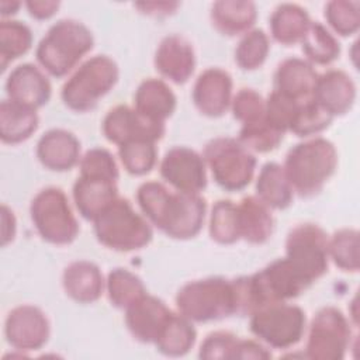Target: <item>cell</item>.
<instances>
[{"label": "cell", "mask_w": 360, "mask_h": 360, "mask_svg": "<svg viewBox=\"0 0 360 360\" xmlns=\"http://www.w3.org/2000/svg\"><path fill=\"white\" fill-rule=\"evenodd\" d=\"M333 121V117L325 111L312 98L300 101L294 118L290 125V132L297 136L308 138L326 129Z\"/></svg>", "instance_id": "d590c367"}, {"label": "cell", "mask_w": 360, "mask_h": 360, "mask_svg": "<svg viewBox=\"0 0 360 360\" xmlns=\"http://www.w3.org/2000/svg\"><path fill=\"white\" fill-rule=\"evenodd\" d=\"M284 134L273 128L266 117L242 125L239 131V142L246 146L250 152H259V153H267L274 150L280 142L283 141Z\"/></svg>", "instance_id": "f35d334b"}, {"label": "cell", "mask_w": 360, "mask_h": 360, "mask_svg": "<svg viewBox=\"0 0 360 360\" xmlns=\"http://www.w3.org/2000/svg\"><path fill=\"white\" fill-rule=\"evenodd\" d=\"M15 229L14 212L6 204H1V246H7L14 239Z\"/></svg>", "instance_id": "7dc6e473"}, {"label": "cell", "mask_w": 360, "mask_h": 360, "mask_svg": "<svg viewBox=\"0 0 360 360\" xmlns=\"http://www.w3.org/2000/svg\"><path fill=\"white\" fill-rule=\"evenodd\" d=\"M105 290L110 302L120 309H127L139 297L146 294L142 280L124 267L112 269L105 280Z\"/></svg>", "instance_id": "1f68e13d"}, {"label": "cell", "mask_w": 360, "mask_h": 360, "mask_svg": "<svg viewBox=\"0 0 360 360\" xmlns=\"http://www.w3.org/2000/svg\"><path fill=\"white\" fill-rule=\"evenodd\" d=\"M325 18L336 34L353 35L360 27V3L353 0L329 1L325 6Z\"/></svg>", "instance_id": "ab89813d"}, {"label": "cell", "mask_w": 360, "mask_h": 360, "mask_svg": "<svg viewBox=\"0 0 360 360\" xmlns=\"http://www.w3.org/2000/svg\"><path fill=\"white\" fill-rule=\"evenodd\" d=\"M160 176L177 191L200 194L207 187V165L198 152L174 146L160 162Z\"/></svg>", "instance_id": "7c38bea8"}, {"label": "cell", "mask_w": 360, "mask_h": 360, "mask_svg": "<svg viewBox=\"0 0 360 360\" xmlns=\"http://www.w3.org/2000/svg\"><path fill=\"white\" fill-rule=\"evenodd\" d=\"M117 198V180L112 179L80 174L73 184L75 205L87 221H93Z\"/></svg>", "instance_id": "44dd1931"}, {"label": "cell", "mask_w": 360, "mask_h": 360, "mask_svg": "<svg viewBox=\"0 0 360 360\" xmlns=\"http://www.w3.org/2000/svg\"><path fill=\"white\" fill-rule=\"evenodd\" d=\"M269 51L267 34L260 28H253L240 38L235 49V62L243 70H255L264 63Z\"/></svg>", "instance_id": "8d00e7d4"}, {"label": "cell", "mask_w": 360, "mask_h": 360, "mask_svg": "<svg viewBox=\"0 0 360 360\" xmlns=\"http://www.w3.org/2000/svg\"><path fill=\"white\" fill-rule=\"evenodd\" d=\"M257 197L274 210H284L291 205L294 190L284 172V167L276 162H267L260 169L256 180Z\"/></svg>", "instance_id": "83f0119b"}, {"label": "cell", "mask_w": 360, "mask_h": 360, "mask_svg": "<svg viewBox=\"0 0 360 360\" xmlns=\"http://www.w3.org/2000/svg\"><path fill=\"white\" fill-rule=\"evenodd\" d=\"M172 312L160 298L146 292L125 309V325L134 339L155 345Z\"/></svg>", "instance_id": "9a60e30c"}, {"label": "cell", "mask_w": 360, "mask_h": 360, "mask_svg": "<svg viewBox=\"0 0 360 360\" xmlns=\"http://www.w3.org/2000/svg\"><path fill=\"white\" fill-rule=\"evenodd\" d=\"M59 6L60 3L55 0H30L25 3L30 15L37 20L51 18L56 13Z\"/></svg>", "instance_id": "bcb514c9"}, {"label": "cell", "mask_w": 360, "mask_h": 360, "mask_svg": "<svg viewBox=\"0 0 360 360\" xmlns=\"http://www.w3.org/2000/svg\"><path fill=\"white\" fill-rule=\"evenodd\" d=\"M118 75V66L110 56L96 55L84 60L65 82L62 101L72 111H91L115 86Z\"/></svg>", "instance_id": "8992f818"}, {"label": "cell", "mask_w": 360, "mask_h": 360, "mask_svg": "<svg viewBox=\"0 0 360 360\" xmlns=\"http://www.w3.org/2000/svg\"><path fill=\"white\" fill-rule=\"evenodd\" d=\"M328 242L325 231L315 224H300L287 235L285 259L308 285L328 271Z\"/></svg>", "instance_id": "30bf717a"}, {"label": "cell", "mask_w": 360, "mask_h": 360, "mask_svg": "<svg viewBox=\"0 0 360 360\" xmlns=\"http://www.w3.org/2000/svg\"><path fill=\"white\" fill-rule=\"evenodd\" d=\"M312 100L333 118L343 115L354 104L356 84L346 72L330 69L318 76Z\"/></svg>", "instance_id": "ffe728a7"}, {"label": "cell", "mask_w": 360, "mask_h": 360, "mask_svg": "<svg viewBox=\"0 0 360 360\" xmlns=\"http://www.w3.org/2000/svg\"><path fill=\"white\" fill-rule=\"evenodd\" d=\"M233 117L245 124L255 122L264 117V100L253 89H240L231 101Z\"/></svg>", "instance_id": "7bdbcfd3"}, {"label": "cell", "mask_w": 360, "mask_h": 360, "mask_svg": "<svg viewBox=\"0 0 360 360\" xmlns=\"http://www.w3.org/2000/svg\"><path fill=\"white\" fill-rule=\"evenodd\" d=\"M176 103L173 90L162 79L142 80L134 94V108L159 122H165L174 112Z\"/></svg>", "instance_id": "d4e9b609"}, {"label": "cell", "mask_w": 360, "mask_h": 360, "mask_svg": "<svg viewBox=\"0 0 360 360\" xmlns=\"http://www.w3.org/2000/svg\"><path fill=\"white\" fill-rule=\"evenodd\" d=\"M211 22L222 35H243L252 30L257 18L256 4L242 0H219L211 7Z\"/></svg>", "instance_id": "484cf974"}, {"label": "cell", "mask_w": 360, "mask_h": 360, "mask_svg": "<svg viewBox=\"0 0 360 360\" xmlns=\"http://www.w3.org/2000/svg\"><path fill=\"white\" fill-rule=\"evenodd\" d=\"M176 305L191 322H210L236 315L235 283L225 277L190 281L177 291Z\"/></svg>", "instance_id": "277c9868"}, {"label": "cell", "mask_w": 360, "mask_h": 360, "mask_svg": "<svg viewBox=\"0 0 360 360\" xmlns=\"http://www.w3.org/2000/svg\"><path fill=\"white\" fill-rule=\"evenodd\" d=\"M311 22L305 8L292 3H283L276 7L270 17V32L274 41L294 45L301 42Z\"/></svg>", "instance_id": "f1b7e54d"}, {"label": "cell", "mask_w": 360, "mask_h": 360, "mask_svg": "<svg viewBox=\"0 0 360 360\" xmlns=\"http://www.w3.org/2000/svg\"><path fill=\"white\" fill-rule=\"evenodd\" d=\"M51 326L45 312L30 304L13 308L4 321L7 343L21 353L41 349L49 339Z\"/></svg>", "instance_id": "4fadbf2b"}, {"label": "cell", "mask_w": 360, "mask_h": 360, "mask_svg": "<svg viewBox=\"0 0 360 360\" xmlns=\"http://www.w3.org/2000/svg\"><path fill=\"white\" fill-rule=\"evenodd\" d=\"M210 236L221 245H231L240 239L238 225V205L231 200H218L210 215Z\"/></svg>", "instance_id": "836d02e7"}, {"label": "cell", "mask_w": 360, "mask_h": 360, "mask_svg": "<svg viewBox=\"0 0 360 360\" xmlns=\"http://www.w3.org/2000/svg\"><path fill=\"white\" fill-rule=\"evenodd\" d=\"M271 352L260 342L250 339H239L233 359H270Z\"/></svg>", "instance_id": "f6af8a7d"}, {"label": "cell", "mask_w": 360, "mask_h": 360, "mask_svg": "<svg viewBox=\"0 0 360 360\" xmlns=\"http://www.w3.org/2000/svg\"><path fill=\"white\" fill-rule=\"evenodd\" d=\"M37 110L24 107L11 100L0 103V138L1 142L15 145L27 141L38 128Z\"/></svg>", "instance_id": "4316f807"}, {"label": "cell", "mask_w": 360, "mask_h": 360, "mask_svg": "<svg viewBox=\"0 0 360 360\" xmlns=\"http://www.w3.org/2000/svg\"><path fill=\"white\" fill-rule=\"evenodd\" d=\"M165 131V122L150 120L134 107L122 104L111 108L103 120L104 136L118 146L131 141L156 142L162 139Z\"/></svg>", "instance_id": "5bb4252c"}, {"label": "cell", "mask_w": 360, "mask_h": 360, "mask_svg": "<svg viewBox=\"0 0 360 360\" xmlns=\"http://www.w3.org/2000/svg\"><path fill=\"white\" fill-rule=\"evenodd\" d=\"M62 285L73 301L91 304L103 295L105 281L97 264L89 260H77L63 270Z\"/></svg>", "instance_id": "603a6c76"}, {"label": "cell", "mask_w": 360, "mask_h": 360, "mask_svg": "<svg viewBox=\"0 0 360 360\" xmlns=\"http://www.w3.org/2000/svg\"><path fill=\"white\" fill-rule=\"evenodd\" d=\"M37 158L52 172H68L80 162V142L66 129L46 131L37 143Z\"/></svg>", "instance_id": "d6986e66"}, {"label": "cell", "mask_w": 360, "mask_h": 360, "mask_svg": "<svg viewBox=\"0 0 360 360\" xmlns=\"http://www.w3.org/2000/svg\"><path fill=\"white\" fill-rule=\"evenodd\" d=\"M298 104L300 101H295L273 90L269 94L267 100H264V117L273 128H276L281 134H285L290 131V125Z\"/></svg>", "instance_id": "60d3db41"}, {"label": "cell", "mask_w": 360, "mask_h": 360, "mask_svg": "<svg viewBox=\"0 0 360 360\" xmlns=\"http://www.w3.org/2000/svg\"><path fill=\"white\" fill-rule=\"evenodd\" d=\"M195 339L197 332L193 322L180 312H172L155 346L165 356L180 357L191 350Z\"/></svg>", "instance_id": "f546056e"}, {"label": "cell", "mask_w": 360, "mask_h": 360, "mask_svg": "<svg viewBox=\"0 0 360 360\" xmlns=\"http://www.w3.org/2000/svg\"><path fill=\"white\" fill-rule=\"evenodd\" d=\"M193 101L195 108L207 117L224 115L232 101V77L219 68L205 69L193 87Z\"/></svg>", "instance_id": "2e32d148"}, {"label": "cell", "mask_w": 360, "mask_h": 360, "mask_svg": "<svg viewBox=\"0 0 360 360\" xmlns=\"http://www.w3.org/2000/svg\"><path fill=\"white\" fill-rule=\"evenodd\" d=\"M329 259L345 270L356 273L360 267L359 259V232L352 228L336 231L328 242Z\"/></svg>", "instance_id": "e575fe53"}, {"label": "cell", "mask_w": 360, "mask_h": 360, "mask_svg": "<svg viewBox=\"0 0 360 360\" xmlns=\"http://www.w3.org/2000/svg\"><path fill=\"white\" fill-rule=\"evenodd\" d=\"M249 318L250 332L273 349H288L297 345L305 333V312L287 301L266 305Z\"/></svg>", "instance_id": "9c48e42d"}, {"label": "cell", "mask_w": 360, "mask_h": 360, "mask_svg": "<svg viewBox=\"0 0 360 360\" xmlns=\"http://www.w3.org/2000/svg\"><path fill=\"white\" fill-rule=\"evenodd\" d=\"M336 166L335 145L325 138L315 136L292 146L283 167L294 193L301 197H312L323 188Z\"/></svg>", "instance_id": "7a4b0ae2"}, {"label": "cell", "mask_w": 360, "mask_h": 360, "mask_svg": "<svg viewBox=\"0 0 360 360\" xmlns=\"http://www.w3.org/2000/svg\"><path fill=\"white\" fill-rule=\"evenodd\" d=\"M156 142L150 141H131L118 146V156L124 169L134 176H143L149 173L158 158Z\"/></svg>", "instance_id": "74e56055"}, {"label": "cell", "mask_w": 360, "mask_h": 360, "mask_svg": "<svg viewBox=\"0 0 360 360\" xmlns=\"http://www.w3.org/2000/svg\"><path fill=\"white\" fill-rule=\"evenodd\" d=\"M135 7H138L145 14L155 15V17H162V15H169V14L174 13V10L179 7V3H166V1L136 3Z\"/></svg>", "instance_id": "c3c4849f"}, {"label": "cell", "mask_w": 360, "mask_h": 360, "mask_svg": "<svg viewBox=\"0 0 360 360\" xmlns=\"http://www.w3.org/2000/svg\"><path fill=\"white\" fill-rule=\"evenodd\" d=\"M80 174L118 180V166L112 153L104 148L89 149L80 159Z\"/></svg>", "instance_id": "b9f144b4"}, {"label": "cell", "mask_w": 360, "mask_h": 360, "mask_svg": "<svg viewBox=\"0 0 360 360\" xmlns=\"http://www.w3.org/2000/svg\"><path fill=\"white\" fill-rule=\"evenodd\" d=\"M350 340V322L343 312L336 307H323L311 321L305 356L314 360H340Z\"/></svg>", "instance_id": "8fae6325"}, {"label": "cell", "mask_w": 360, "mask_h": 360, "mask_svg": "<svg viewBox=\"0 0 360 360\" xmlns=\"http://www.w3.org/2000/svg\"><path fill=\"white\" fill-rule=\"evenodd\" d=\"M6 93L8 100L38 110L49 101L52 86L38 66L22 63L10 72L6 80Z\"/></svg>", "instance_id": "e0dca14e"}, {"label": "cell", "mask_w": 360, "mask_h": 360, "mask_svg": "<svg viewBox=\"0 0 360 360\" xmlns=\"http://www.w3.org/2000/svg\"><path fill=\"white\" fill-rule=\"evenodd\" d=\"M136 201L146 219L173 239H191L202 228L207 204L200 194L145 181L136 191Z\"/></svg>", "instance_id": "6da1fadb"}, {"label": "cell", "mask_w": 360, "mask_h": 360, "mask_svg": "<svg viewBox=\"0 0 360 360\" xmlns=\"http://www.w3.org/2000/svg\"><path fill=\"white\" fill-rule=\"evenodd\" d=\"M202 158L215 183L226 191L243 190L255 176L256 158L236 138L211 139L204 148Z\"/></svg>", "instance_id": "52a82bcc"}, {"label": "cell", "mask_w": 360, "mask_h": 360, "mask_svg": "<svg viewBox=\"0 0 360 360\" xmlns=\"http://www.w3.org/2000/svg\"><path fill=\"white\" fill-rule=\"evenodd\" d=\"M239 338L228 330L210 333L200 346L201 359H233Z\"/></svg>", "instance_id": "ee69618b"}, {"label": "cell", "mask_w": 360, "mask_h": 360, "mask_svg": "<svg viewBox=\"0 0 360 360\" xmlns=\"http://www.w3.org/2000/svg\"><path fill=\"white\" fill-rule=\"evenodd\" d=\"M93 34L83 22L63 18L39 41L35 56L44 70L55 77H63L93 49Z\"/></svg>", "instance_id": "3957f363"}, {"label": "cell", "mask_w": 360, "mask_h": 360, "mask_svg": "<svg viewBox=\"0 0 360 360\" xmlns=\"http://www.w3.org/2000/svg\"><path fill=\"white\" fill-rule=\"evenodd\" d=\"M155 68L167 80L183 84L195 68V53L191 42L179 34L165 37L155 52Z\"/></svg>", "instance_id": "ac0fdd59"}, {"label": "cell", "mask_w": 360, "mask_h": 360, "mask_svg": "<svg viewBox=\"0 0 360 360\" xmlns=\"http://www.w3.org/2000/svg\"><path fill=\"white\" fill-rule=\"evenodd\" d=\"M300 44L309 63L329 65L340 55L339 41L318 21L309 24Z\"/></svg>", "instance_id": "4dcf8cb0"}, {"label": "cell", "mask_w": 360, "mask_h": 360, "mask_svg": "<svg viewBox=\"0 0 360 360\" xmlns=\"http://www.w3.org/2000/svg\"><path fill=\"white\" fill-rule=\"evenodd\" d=\"M32 45L30 27L17 20H1L0 22V66L1 72L14 59L25 55Z\"/></svg>", "instance_id": "d6a6232c"}, {"label": "cell", "mask_w": 360, "mask_h": 360, "mask_svg": "<svg viewBox=\"0 0 360 360\" xmlns=\"http://www.w3.org/2000/svg\"><path fill=\"white\" fill-rule=\"evenodd\" d=\"M318 76L307 59L287 58L274 73V90L295 101H304L312 98Z\"/></svg>", "instance_id": "7402d4cb"}, {"label": "cell", "mask_w": 360, "mask_h": 360, "mask_svg": "<svg viewBox=\"0 0 360 360\" xmlns=\"http://www.w3.org/2000/svg\"><path fill=\"white\" fill-rule=\"evenodd\" d=\"M30 214L38 235L49 243L69 245L79 235V222L69 198L58 187L38 191L31 201Z\"/></svg>", "instance_id": "ba28073f"}, {"label": "cell", "mask_w": 360, "mask_h": 360, "mask_svg": "<svg viewBox=\"0 0 360 360\" xmlns=\"http://www.w3.org/2000/svg\"><path fill=\"white\" fill-rule=\"evenodd\" d=\"M97 240L117 252H132L145 248L153 236L145 215L135 211L127 198H117L94 219Z\"/></svg>", "instance_id": "5b68a950"}, {"label": "cell", "mask_w": 360, "mask_h": 360, "mask_svg": "<svg viewBox=\"0 0 360 360\" xmlns=\"http://www.w3.org/2000/svg\"><path fill=\"white\" fill-rule=\"evenodd\" d=\"M21 3L20 1H11V0H1L0 1V13L3 17L13 15L18 11Z\"/></svg>", "instance_id": "681fc988"}, {"label": "cell", "mask_w": 360, "mask_h": 360, "mask_svg": "<svg viewBox=\"0 0 360 360\" xmlns=\"http://www.w3.org/2000/svg\"><path fill=\"white\" fill-rule=\"evenodd\" d=\"M236 205L240 239L253 245L267 242L274 229V219L270 208L257 195H248Z\"/></svg>", "instance_id": "cb8c5ba5"}]
</instances>
